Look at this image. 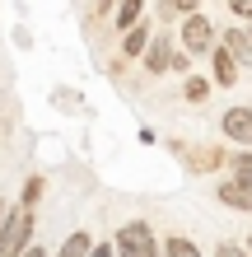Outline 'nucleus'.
<instances>
[{"label":"nucleus","mask_w":252,"mask_h":257,"mask_svg":"<svg viewBox=\"0 0 252 257\" xmlns=\"http://www.w3.org/2000/svg\"><path fill=\"white\" fill-rule=\"evenodd\" d=\"M112 248H117V257H159V238L145 220H126V224H117Z\"/></svg>","instance_id":"nucleus-1"},{"label":"nucleus","mask_w":252,"mask_h":257,"mask_svg":"<svg viewBox=\"0 0 252 257\" xmlns=\"http://www.w3.org/2000/svg\"><path fill=\"white\" fill-rule=\"evenodd\" d=\"M33 210H24V206H10V220H5V229H0V257H24L28 248H33Z\"/></svg>","instance_id":"nucleus-2"},{"label":"nucleus","mask_w":252,"mask_h":257,"mask_svg":"<svg viewBox=\"0 0 252 257\" xmlns=\"http://www.w3.org/2000/svg\"><path fill=\"white\" fill-rule=\"evenodd\" d=\"M177 38H182V47H187L191 56H215V24L205 19L201 10L182 19V33H177Z\"/></svg>","instance_id":"nucleus-3"},{"label":"nucleus","mask_w":252,"mask_h":257,"mask_svg":"<svg viewBox=\"0 0 252 257\" xmlns=\"http://www.w3.org/2000/svg\"><path fill=\"white\" fill-rule=\"evenodd\" d=\"M219 131H224L233 145L252 150V108H229L224 117H219Z\"/></svg>","instance_id":"nucleus-4"},{"label":"nucleus","mask_w":252,"mask_h":257,"mask_svg":"<svg viewBox=\"0 0 252 257\" xmlns=\"http://www.w3.org/2000/svg\"><path fill=\"white\" fill-rule=\"evenodd\" d=\"M215 201L229 206V210H243V215H252V183H243V178H229V183L215 187Z\"/></svg>","instance_id":"nucleus-5"},{"label":"nucleus","mask_w":252,"mask_h":257,"mask_svg":"<svg viewBox=\"0 0 252 257\" xmlns=\"http://www.w3.org/2000/svg\"><path fill=\"white\" fill-rule=\"evenodd\" d=\"M238 56H233L229 47H215V56H210V75H215V84H224V89H233V84H238L243 80V75H238Z\"/></svg>","instance_id":"nucleus-6"},{"label":"nucleus","mask_w":252,"mask_h":257,"mask_svg":"<svg viewBox=\"0 0 252 257\" xmlns=\"http://www.w3.org/2000/svg\"><path fill=\"white\" fill-rule=\"evenodd\" d=\"M145 70L150 75H164V70H173V42L159 33L154 42H150V52H145Z\"/></svg>","instance_id":"nucleus-7"},{"label":"nucleus","mask_w":252,"mask_h":257,"mask_svg":"<svg viewBox=\"0 0 252 257\" xmlns=\"http://www.w3.org/2000/svg\"><path fill=\"white\" fill-rule=\"evenodd\" d=\"M94 234H89V229H75V234H66V243L61 248H56V257H94Z\"/></svg>","instance_id":"nucleus-8"},{"label":"nucleus","mask_w":252,"mask_h":257,"mask_svg":"<svg viewBox=\"0 0 252 257\" xmlns=\"http://www.w3.org/2000/svg\"><path fill=\"white\" fill-rule=\"evenodd\" d=\"M150 42H154V33L145 24L126 28V33H122V56H145V52H150Z\"/></svg>","instance_id":"nucleus-9"},{"label":"nucleus","mask_w":252,"mask_h":257,"mask_svg":"<svg viewBox=\"0 0 252 257\" xmlns=\"http://www.w3.org/2000/svg\"><path fill=\"white\" fill-rule=\"evenodd\" d=\"M224 47L238 56V61H252V28H229V33H224Z\"/></svg>","instance_id":"nucleus-10"},{"label":"nucleus","mask_w":252,"mask_h":257,"mask_svg":"<svg viewBox=\"0 0 252 257\" xmlns=\"http://www.w3.org/2000/svg\"><path fill=\"white\" fill-rule=\"evenodd\" d=\"M140 10H145V0H117V28H136L140 24Z\"/></svg>","instance_id":"nucleus-11"},{"label":"nucleus","mask_w":252,"mask_h":257,"mask_svg":"<svg viewBox=\"0 0 252 257\" xmlns=\"http://www.w3.org/2000/svg\"><path fill=\"white\" fill-rule=\"evenodd\" d=\"M164 257H205V252H201V243H191L187 234H173L164 243Z\"/></svg>","instance_id":"nucleus-12"},{"label":"nucleus","mask_w":252,"mask_h":257,"mask_svg":"<svg viewBox=\"0 0 252 257\" xmlns=\"http://www.w3.org/2000/svg\"><path fill=\"white\" fill-rule=\"evenodd\" d=\"M42 187H47V178H42V173H33V178L24 183V196H19V206H24V210H38V201H42Z\"/></svg>","instance_id":"nucleus-13"},{"label":"nucleus","mask_w":252,"mask_h":257,"mask_svg":"<svg viewBox=\"0 0 252 257\" xmlns=\"http://www.w3.org/2000/svg\"><path fill=\"white\" fill-rule=\"evenodd\" d=\"M229 164H233V178L252 183V150H233V155H229Z\"/></svg>","instance_id":"nucleus-14"},{"label":"nucleus","mask_w":252,"mask_h":257,"mask_svg":"<svg viewBox=\"0 0 252 257\" xmlns=\"http://www.w3.org/2000/svg\"><path fill=\"white\" fill-rule=\"evenodd\" d=\"M219 164H224V155L215 145H201V155H191V169H219Z\"/></svg>","instance_id":"nucleus-15"},{"label":"nucleus","mask_w":252,"mask_h":257,"mask_svg":"<svg viewBox=\"0 0 252 257\" xmlns=\"http://www.w3.org/2000/svg\"><path fill=\"white\" fill-rule=\"evenodd\" d=\"M182 94H187L191 103H205V98H210V80H201V75H191V80L182 84Z\"/></svg>","instance_id":"nucleus-16"},{"label":"nucleus","mask_w":252,"mask_h":257,"mask_svg":"<svg viewBox=\"0 0 252 257\" xmlns=\"http://www.w3.org/2000/svg\"><path fill=\"white\" fill-rule=\"evenodd\" d=\"M215 257H247V248H243V243H233V238H224V243L215 248Z\"/></svg>","instance_id":"nucleus-17"},{"label":"nucleus","mask_w":252,"mask_h":257,"mask_svg":"<svg viewBox=\"0 0 252 257\" xmlns=\"http://www.w3.org/2000/svg\"><path fill=\"white\" fill-rule=\"evenodd\" d=\"M224 5L238 14V19H247V24H252V0H224Z\"/></svg>","instance_id":"nucleus-18"},{"label":"nucleus","mask_w":252,"mask_h":257,"mask_svg":"<svg viewBox=\"0 0 252 257\" xmlns=\"http://www.w3.org/2000/svg\"><path fill=\"white\" fill-rule=\"evenodd\" d=\"M173 5H177V14H196V5H201V0H173Z\"/></svg>","instance_id":"nucleus-19"},{"label":"nucleus","mask_w":252,"mask_h":257,"mask_svg":"<svg viewBox=\"0 0 252 257\" xmlns=\"http://www.w3.org/2000/svg\"><path fill=\"white\" fill-rule=\"evenodd\" d=\"M94 257H117V248H112V243H98V248H94Z\"/></svg>","instance_id":"nucleus-20"},{"label":"nucleus","mask_w":252,"mask_h":257,"mask_svg":"<svg viewBox=\"0 0 252 257\" xmlns=\"http://www.w3.org/2000/svg\"><path fill=\"white\" fill-rule=\"evenodd\" d=\"M5 220H10V206H5V201H0V229H5Z\"/></svg>","instance_id":"nucleus-21"},{"label":"nucleus","mask_w":252,"mask_h":257,"mask_svg":"<svg viewBox=\"0 0 252 257\" xmlns=\"http://www.w3.org/2000/svg\"><path fill=\"white\" fill-rule=\"evenodd\" d=\"M24 257H47V252H42V248H28V252H24Z\"/></svg>","instance_id":"nucleus-22"},{"label":"nucleus","mask_w":252,"mask_h":257,"mask_svg":"<svg viewBox=\"0 0 252 257\" xmlns=\"http://www.w3.org/2000/svg\"><path fill=\"white\" fill-rule=\"evenodd\" d=\"M247 243H252V238H247Z\"/></svg>","instance_id":"nucleus-23"}]
</instances>
